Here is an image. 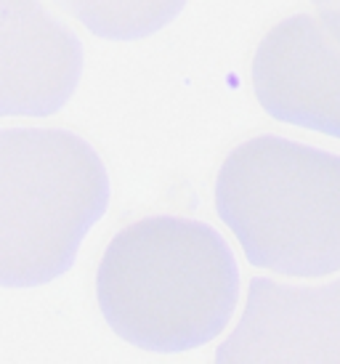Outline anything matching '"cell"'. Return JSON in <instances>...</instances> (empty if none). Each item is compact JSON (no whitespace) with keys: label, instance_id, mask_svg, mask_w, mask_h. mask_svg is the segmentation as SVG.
Here are the masks:
<instances>
[{"label":"cell","instance_id":"cell-8","mask_svg":"<svg viewBox=\"0 0 340 364\" xmlns=\"http://www.w3.org/2000/svg\"><path fill=\"white\" fill-rule=\"evenodd\" d=\"M314 14L322 19L332 38L340 43V0H311Z\"/></svg>","mask_w":340,"mask_h":364},{"label":"cell","instance_id":"cell-7","mask_svg":"<svg viewBox=\"0 0 340 364\" xmlns=\"http://www.w3.org/2000/svg\"><path fill=\"white\" fill-rule=\"evenodd\" d=\"M88 32L104 41H139L165 30L186 0H59Z\"/></svg>","mask_w":340,"mask_h":364},{"label":"cell","instance_id":"cell-6","mask_svg":"<svg viewBox=\"0 0 340 364\" xmlns=\"http://www.w3.org/2000/svg\"><path fill=\"white\" fill-rule=\"evenodd\" d=\"M83 48L43 0H0V112L48 117L72 99Z\"/></svg>","mask_w":340,"mask_h":364},{"label":"cell","instance_id":"cell-4","mask_svg":"<svg viewBox=\"0 0 340 364\" xmlns=\"http://www.w3.org/2000/svg\"><path fill=\"white\" fill-rule=\"evenodd\" d=\"M216 362H340V272L317 282L255 277Z\"/></svg>","mask_w":340,"mask_h":364},{"label":"cell","instance_id":"cell-2","mask_svg":"<svg viewBox=\"0 0 340 364\" xmlns=\"http://www.w3.org/2000/svg\"><path fill=\"white\" fill-rule=\"evenodd\" d=\"M213 197L250 266L282 279L340 272V154L253 136L221 162Z\"/></svg>","mask_w":340,"mask_h":364},{"label":"cell","instance_id":"cell-3","mask_svg":"<svg viewBox=\"0 0 340 364\" xmlns=\"http://www.w3.org/2000/svg\"><path fill=\"white\" fill-rule=\"evenodd\" d=\"M112 183L99 152L64 128L0 133V282L41 287L72 266L107 213Z\"/></svg>","mask_w":340,"mask_h":364},{"label":"cell","instance_id":"cell-1","mask_svg":"<svg viewBox=\"0 0 340 364\" xmlns=\"http://www.w3.org/2000/svg\"><path fill=\"white\" fill-rule=\"evenodd\" d=\"M101 316L130 346L184 354L229 327L240 266L213 226L152 215L112 237L96 269Z\"/></svg>","mask_w":340,"mask_h":364},{"label":"cell","instance_id":"cell-5","mask_svg":"<svg viewBox=\"0 0 340 364\" xmlns=\"http://www.w3.org/2000/svg\"><path fill=\"white\" fill-rule=\"evenodd\" d=\"M253 91L271 117L340 139V43L317 14H292L260 38Z\"/></svg>","mask_w":340,"mask_h":364}]
</instances>
